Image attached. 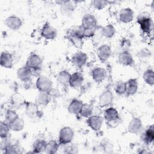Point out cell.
I'll return each mask as SVG.
<instances>
[{"label": "cell", "mask_w": 154, "mask_h": 154, "mask_svg": "<svg viewBox=\"0 0 154 154\" xmlns=\"http://www.w3.org/2000/svg\"><path fill=\"white\" fill-rule=\"evenodd\" d=\"M35 85L40 91L50 92L52 88V82L48 77L40 75L37 79Z\"/></svg>", "instance_id": "obj_1"}, {"label": "cell", "mask_w": 154, "mask_h": 154, "mask_svg": "<svg viewBox=\"0 0 154 154\" xmlns=\"http://www.w3.org/2000/svg\"><path fill=\"white\" fill-rule=\"evenodd\" d=\"M73 138V132L72 129L68 126L63 128L59 133V141L62 144L70 143Z\"/></svg>", "instance_id": "obj_2"}, {"label": "cell", "mask_w": 154, "mask_h": 154, "mask_svg": "<svg viewBox=\"0 0 154 154\" xmlns=\"http://www.w3.org/2000/svg\"><path fill=\"white\" fill-rule=\"evenodd\" d=\"M42 64V60L36 54L32 53L28 57L26 62V66L31 69L41 68Z\"/></svg>", "instance_id": "obj_3"}, {"label": "cell", "mask_w": 154, "mask_h": 154, "mask_svg": "<svg viewBox=\"0 0 154 154\" xmlns=\"http://www.w3.org/2000/svg\"><path fill=\"white\" fill-rule=\"evenodd\" d=\"M96 17L91 14H86L82 17L81 26L84 29H96Z\"/></svg>", "instance_id": "obj_4"}, {"label": "cell", "mask_w": 154, "mask_h": 154, "mask_svg": "<svg viewBox=\"0 0 154 154\" xmlns=\"http://www.w3.org/2000/svg\"><path fill=\"white\" fill-rule=\"evenodd\" d=\"M43 37L47 40H52L57 35L56 29L48 22H46L43 26L41 31Z\"/></svg>", "instance_id": "obj_5"}, {"label": "cell", "mask_w": 154, "mask_h": 154, "mask_svg": "<svg viewBox=\"0 0 154 154\" xmlns=\"http://www.w3.org/2000/svg\"><path fill=\"white\" fill-rule=\"evenodd\" d=\"M5 24L9 29L16 31L20 28L22 25V20L19 17L13 15L6 18Z\"/></svg>", "instance_id": "obj_6"}, {"label": "cell", "mask_w": 154, "mask_h": 154, "mask_svg": "<svg viewBox=\"0 0 154 154\" xmlns=\"http://www.w3.org/2000/svg\"><path fill=\"white\" fill-rule=\"evenodd\" d=\"M138 22L144 32L149 33L152 31L153 28V21L150 17L146 16H141L138 19Z\"/></svg>", "instance_id": "obj_7"}, {"label": "cell", "mask_w": 154, "mask_h": 154, "mask_svg": "<svg viewBox=\"0 0 154 154\" xmlns=\"http://www.w3.org/2000/svg\"><path fill=\"white\" fill-rule=\"evenodd\" d=\"M103 119L102 117L99 116H91L88 117L87 123L88 126L94 131H99L102 125Z\"/></svg>", "instance_id": "obj_8"}, {"label": "cell", "mask_w": 154, "mask_h": 154, "mask_svg": "<svg viewBox=\"0 0 154 154\" xmlns=\"http://www.w3.org/2000/svg\"><path fill=\"white\" fill-rule=\"evenodd\" d=\"M143 128V124L141 120L138 117H134L129 123L128 130L132 134L139 133Z\"/></svg>", "instance_id": "obj_9"}, {"label": "cell", "mask_w": 154, "mask_h": 154, "mask_svg": "<svg viewBox=\"0 0 154 154\" xmlns=\"http://www.w3.org/2000/svg\"><path fill=\"white\" fill-rule=\"evenodd\" d=\"M113 100V94L108 90L102 92L99 96V105L102 107L107 106L111 104Z\"/></svg>", "instance_id": "obj_10"}, {"label": "cell", "mask_w": 154, "mask_h": 154, "mask_svg": "<svg viewBox=\"0 0 154 154\" xmlns=\"http://www.w3.org/2000/svg\"><path fill=\"white\" fill-rule=\"evenodd\" d=\"M17 78L23 82L29 81L32 75L31 70L26 65L18 69L17 71Z\"/></svg>", "instance_id": "obj_11"}, {"label": "cell", "mask_w": 154, "mask_h": 154, "mask_svg": "<svg viewBox=\"0 0 154 154\" xmlns=\"http://www.w3.org/2000/svg\"><path fill=\"white\" fill-rule=\"evenodd\" d=\"M51 100V94L49 92L39 91L35 98V102L37 105L46 106Z\"/></svg>", "instance_id": "obj_12"}, {"label": "cell", "mask_w": 154, "mask_h": 154, "mask_svg": "<svg viewBox=\"0 0 154 154\" xmlns=\"http://www.w3.org/2000/svg\"><path fill=\"white\" fill-rule=\"evenodd\" d=\"M119 19L123 23H129L133 20L134 13L131 8H122L119 13Z\"/></svg>", "instance_id": "obj_13"}, {"label": "cell", "mask_w": 154, "mask_h": 154, "mask_svg": "<svg viewBox=\"0 0 154 154\" xmlns=\"http://www.w3.org/2000/svg\"><path fill=\"white\" fill-rule=\"evenodd\" d=\"M25 112L28 117L31 119L38 117L39 116V110L37 105L32 102H27L26 103Z\"/></svg>", "instance_id": "obj_14"}, {"label": "cell", "mask_w": 154, "mask_h": 154, "mask_svg": "<svg viewBox=\"0 0 154 154\" xmlns=\"http://www.w3.org/2000/svg\"><path fill=\"white\" fill-rule=\"evenodd\" d=\"M111 54V49L108 45H102L97 51V55L99 60L101 61L106 60Z\"/></svg>", "instance_id": "obj_15"}, {"label": "cell", "mask_w": 154, "mask_h": 154, "mask_svg": "<svg viewBox=\"0 0 154 154\" xmlns=\"http://www.w3.org/2000/svg\"><path fill=\"white\" fill-rule=\"evenodd\" d=\"M104 118L108 123H113L119 119V113L116 109L108 108L104 111Z\"/></svg>", "instance_id": "obj_16"}, {"label": "cell", "mask_w": 154, "mask_h": 154, "mask_svg": "<svg viewBox=\"0 0 154 154\" xmlns=\"http://www.w3.org/2000/svg\"><path fill=\"white\" fill-rule=\"evenodd\" d=\"M87 55L83 52L75 53L72 57V63L77 67H82L87 62Z\"/></svg>", "instance_id": "obj_17"}, {"label": "cell", "mask_w": 154, "mask_h": 154, "mask_svg": "<svg viewBox=\"0 0 154 154\" xmlns=\"http://www.w3.org/2000/svg\"><path fill=\"white\" fill-rule=\"evenodd\" d=\"M91 76L96 82H102L106 78V72L103 68L97 67L92 70Z\"/></svg>", "instance_id": "obj_18"}, {"label": "cell", "mask_w": 154, "mask_h": 154, "mask_svg": "<svg viewBox=\"0 0 154 154\" xmlns=\"http://www.w3.org/2000/svg\"><path fill=\"white\" fill-rule=\"evenodd\" d=\"M1 66L4 68L9 69L13 66V57L11 54L7 52H2L1 54Z\"/></svg>", "instance_id": "obj_19"}, {"label": "cell", "mask_w": 154, "mask_h": 154, "mask_svg": "<svg viewBox=\"0 0 154 154\" xmlns=\"http://www.w3.org/2000/svg\"><path fill=\"white\" fill-rule=\"evenodd\" d=\"M83 81V75L81 73L75 72L74 73L71 75L69 85L72 88H78L82 85Z\"/></svg>", "instance_id": "obj_20"}, {"label": "cell", "mask_w": 154, "mask_h": 154, "mask_svg": "<svg viewBox=\"0 0 154 154\" xmlns=\"http://www.w3.org/2000/svg\"><path fill=\"white\" fill-rule=\"evenodd\" d=\"M119 62L126 66H131L133 63V57L132 55L128 51H123L122 52L118 57Z\"/></svg>", "instance_id": "obj_21"}, {"label": "cell", "mask_w": 154, "mask_h": 154, "mask_svg": "<svg viewBox=\"0 0 154 154\" xmlns=\"http://www.w3.org/2000/svg\"><path fill=\"white\" fill-rule=\"evenodd\" d=\"M125 93L128 95H133L135 94L138 90V82L137 79L134 78L129 79L125 82Z\"/></svg>", "instance_id": "obj_22"}, {"label": "cell", "mask_w": 154, "mask_h": 154, "mask_svg": "<svg viewBox=\"0 0 154 154\" xmlns=\"http://www.w3.org/2000/svg\"><path fill=\"white\" fill-rule=\"evenodd\" d=\"M83 103L81 100L78 99H73L69 105L68 111L70 113L73 114H78L80 112Z\"/></svg>", "instance_id": "obj_23"}, {"label": "cell", "mask_w": 154, "mask_h": 154, "mask_svg": "<svg viewBox=\"0 0 154 154\" xmlns=\"http://www.w3.org/2000/svg\"><path fill=\"white\" fill-rule=\"evenodd\" d=\"M70 77L71 75L69 73V72L66 70H61L58 73L57 76V79L60 84L66 85L69 84Z\"/></svg>", "instance_id": "obj_24"}, {"label": "cell", "mask_w": 154, "mask_h": 154, "mask_svg": "<svg viewBox=\"0 0 154 154\" xmlns=\"http://www.w3.org/2000/svg\"><path fill=\"white\" fill-rule=\"evenodd\" d=\"M142 139L146 143L150 144L153 143V139H154V132H153V125H151L150 127H149L146 129L145 132L143 134Z\"/></svg>", "instance_id": "obj_25"}, {"label": "cell", "mask_w": 154, "mask_h": 154, "mask_svg": "<svg viewBox=\"0 0 154 154\" xmlns=\"http://www.w3.org/2000/svg\"><path fill=\"white\" fill-rule=\"evenodd\" d=\"M46 144L47 143L42 140H37L35 141L32 144L33 152L37 153L45 152Z\"/></svg>", "instance_id": "obj_26"}, {"label": "cell", "mask_w": 154, "mask_h": 154, "mask_svg": "<svg viewBox=\"0 0 154 154\" xmlns=\"http://www.w3.org/2000/svg\"><path fill=\"white\" fill-rule=\"evenodd\" d=\"M11 130L14 131H20L23 129L25 125V122L22 119L18 117L12 123L8 124Z\"/></svg>", "instance_id": "obj_27"}, {"label": "cell", "mask_w": 154, "mask_h": 154, "mask_svg": "<svg viewBox=\"0 0 154 154\" xmlns=\"http://www.w3.org/2000/svg\"><path fill=\"white\" fill-rule=\"evenodd\" d=\"M93 111V106L92 105L89 103H83L79 114L82 117L88 118L92 115Z\"/></svg>", "instance_id": "obj_28"}, {"label": "cell", "mask_w": 154, "mask_h": 154, "mask_svg": "<svg viewBox=\"0 0 154 154\" xmlns=\"http://www.w3.org/2000/svg\"><path fill=\"white\" fill-rule=\"evenodd\" d=\"M12 105L15 107H20L25 103V100L24 97L19 93L14 94L11 98Z\"/></svg>", "instance_id": "obj_29"}, {"label": "cell", "mask_w": 154, "mask_h": 154, "mask_svg": "<svg viewBox=\"0 0 154 154\" xmlns=\"http://www.w3.org/2000/svg\"><path fill=\"white\" fill-rule=\"evenodd\" d=\"M143 78L146 83L150 85H153L154 84V73L153 70H146L143 75Z\"/></svg>", "instance_id": "obj_30"}, {"label": "cell", "mask_w": 154, "mask_h": 154, "mask_svg": "<svg viewBox=\"0 0 154 154\" xmlns=\"http://www.w3.org/2000/svg\"><path fill=\"white\" fill-rule=\"evenodd\" d=\"M62 4L61 5V11L62 13L65 15H69L72 14L74 10L73 5L68 1H61Z\"/></svg>", "instance_id": "obj_31"}, {"label": "cell", "mask_w": 154, "mask_h": 154, "mask_svg": "<svg viewBox=\"0 0 154 154\" xmlns=\"http://www.w3.org/2000/svg\"><path fill=\"white\" fill-rule=\"evenodd\" d=\"M59 148V145L55 141H50L46 144L45 152L46 153H55Z\"/></svg>", "instance_id": "obj_32"}, {"label": "cell", "mask_w": 154, "mask_h": 154, "mask_svg": "<svg viewBox=\"0 0 154 154\" xmlns=\"http://www.w3.org/2000/svg\"><path fill=\"white\" fill-rule=\"evenodd\" d=\"M115 32L116 30L114 27L111 24L105 26L102 28V35L106 38H111L112 37H113V35L115 34Z\"/></svg>", "instance_id": "obj_33"}, {"label": "cell", "mask_w": 154, "mask_h": 154, "mask_svg": "<svg viewBox=\"0 0 154 154\" xmlns=\"http://www.w3.org/2000/svg\"><path fill=\"white\" fill-rule=\"evenodd\" d=\"M19 117L17 114L16 112L15 111L9 109H8L5 114V122L8 124H10L14 122Z\"/></svg>", "instance_id": "obj_34"}, {"label": "cell", "mask_w": 154, "mask_h": 154, "mask_svg": "<svg viewBox=\"0 0 154 154\" xmlns=\"http://www.w3.org/2000/svg\"><path fill=\"white\" fill-rule=\"evenodd\" d=\"M10 128L7 123L5 122H1L0 123V136L1 139L6 138L9 134V131Z\"/></svg>", "instance_id": "obj_35"}, {"label": "cell", "mask_w": 154, "mask_h": 154, "mask_svg": "<svg viewBox=\"0 0 154 154\" xmlns=\"http://www.w3.org/2000/svg\"><path fill=\"white\" fill-rule=\"evenodd\" d=\"M69 39L76 48H80L82 46L83 38H80L72 33H70V34L69 35Z\"/></svg>", "instance_id": "obj_36"}, {"label": "cell", "mask_w": 154, "mask_h": 154, "mask_svg": "<svg viewBox=\"0 0 154 154\" xmlns=\"http://www.w3.org/2000/svg\"><path fill=\"white\" fill-rule=\"evenodd\" d=\"M114 90L119 94H123L125 93V82L122 81H117L114 85Z\"/></svg>", "instance_id": "obj_37"}, {"label": "cell", "mask_w": 154, "mask_h": 154, "mask_svg": "<svg viewBox=\"0 0 154 154\" xmlns=\"http://www.w3.org/2000/svg\"><path fill=\"white\" fill-rule=\"evenodd\" d=\"M70 33H72L80 38H83L84 37V28H82V26L81 25L74 27L72 29Z\"/></svg>", "instance_id": "obj_38"}, {"label": "cell", "mask_w": 154, "mask_h": 154, "mask_svg": "<svg viewBox=\"0 0 154 154\" xmlns=\"http://www.w3.org/2000/svg\"><path fill=\"white\" fill-rule=\"evenodd\" d=\"M150 52L149 50L146 49H143L138 52V57L139 59L145 61L147 60L149 57H150Z\"/></svg>", "instance_id": "obj_39"}, {"label": "cell", "mask_w": 154, "mask_h": 154, "mask_svg": "<svg viewBox=\"0 0 154 154\" xmlns=\"http://www.w3.org/2000/svg\"><path fill=\"white\" fill-rule=\"evenodd\" d=\"M91 3L95 8L97 10H101L106 6L107 2L105 1L94 0V1H93Z\"/></svg>", "instance_id": "obj_40"}, {"label": "cell", "mask_w": 154, "mask_h": 154, "mask_svg": "<svg viewBox=\"0 0 154 154\" xmlns=\"http://www.w3.org/2000/svg\"><path fill=\"white\" fill-rule=\"evenodd\" d=\"M4 153L10 154V153H19V151L18 150V148L12 144L8 145L4 150Z\"/></svg>", "instance_id": "obj_41"}, {"label": "cell", "mask_w": 154, "mask_h": 154, "mask_svg": "<svg viewBox=\"0 0 154 154\" xmlns=\"http://www.w3.org/2000/svg\"><path fill=\"white\" fill-rule=\"evenodd\" d=\"M96 29H84V37H91L94 35Z\"/></svg>", "instance_id": "obj_42"}, {"label": "cell", "mask_w": 154, "mask_h": 154, "mask_svg": "<svg viewBox=\"0 0 154 154\" xmlns=\"http://www.w3.org/2000/svg\"><path fill=\"white\" fill-rule=\"evenodd\" d=\"M74 147L72 146H67L64 149H65V153H76L77 152L76 149H73Z\"/></svg>", "instance_id": "obj_43"}]
</instances>
